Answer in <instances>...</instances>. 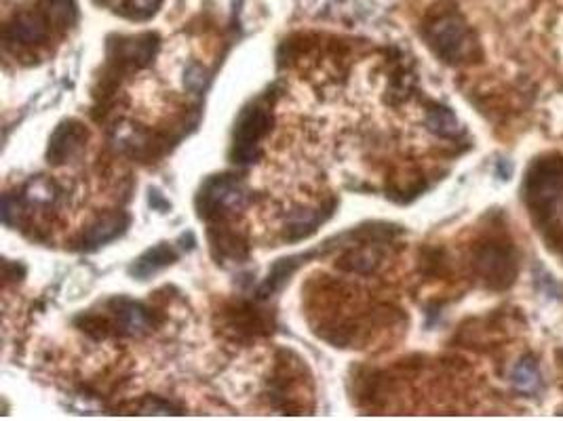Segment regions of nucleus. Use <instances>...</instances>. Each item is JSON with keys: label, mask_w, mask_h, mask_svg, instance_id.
<instances>
[{"label": "nucleus", "mask_w": 563, "mask_h": 421, "mask_svg": "<svg viewBox=\"0 0 563 421\" xmlns=\"http://www.w3.org/2000/svg\"><path fill=\"white\" fill-rule=\"evenodd\" d=\"M169 411H173V407L167 403H161V400H148L144 407V413H154V415H165Z\"/></svg>", "instance_id": "obj_18"}, {"label": "nucleus", "mask_w": 563, "mask_h": 421, "mask_svg": "<svg viewBox=\"0 0 563 421\" xmlns=\"http://www.w3.org/2000/svg\"><path fill=\"white\" fill-rule=\"evenodd\" d=\"M28 198H30V200H36V203L49 205L51 200L55 198V194H53V184L45 182V179H38V182H34V184L30 186Z\"/></svg>", "instance_id": "obj_16"}, {"label": "nucleus", "mask_w": 563, "mask_h": 421, "mask_svg": "<svg viewBox=\"0 0 563 421\" xmlns=\"http://www.w3.org/2000/svg\"><path fill=\"white\" fill-rule=\"evenodd\" d=\"M129 226V217L119 213V215H110V217H104L100 219V222L93 224L85 236H83V247L85 249H97V247H102L106 243H110V240L114 238H119Z\"/></svg>", "instance_id": "obj_9"}, {"label": "nucleus", "mask_w": 563, "mask_h": 421, "mask_svg": "<svg viewBox=\"0 0 563 421\" xmlns=\"http://www.w3.org/2000/svg\"><path fill=\"white\" fill-rule=\"evenodd\" d=\"M207 83V70L201 64H190L184 76V85L190 93H199Z\"/></svg>", "instance_id": "obj_15"}, {"label": "nucleus", "mask_w": 563, "mask_h": 421, "mask_svg": "<svg viewBox=\"0 0 563 421\" xmlns=\"http://www.w3.org/2000/svg\"><path fill=\"white\" fill-rule=\"evenodd\" d=\"M116 316H119V323L121 327L135 335V333H144L150 325V316H148V310L142 306V304H135V302H127V299H123V302H119V310H116Z\"/></svg>", "instance_id": "obj_12"}, {"label": "nucleus", "mask_w": 563, "mask_h": 421, "mask_svg": "<svg viewBox=\"0 0 563 421\" xmlns=\"http://www.w3.org/2000/svg\"><path fill=\"white\" fill-rule=\"evenodd\" d=\"M513 379V386L523 392V394H538L542 388V379H540V371L536 360L532 356L521 358L519 363L513 367L511 373Z\"/></svg>", "instance_id": "obj_11"}, {"label": "nucleus", "mask_w": 563, "mask_h": 421, "mask_svg": "<svg viewBox=\"0 0 563 421\" xmlns=\"http://www.w3.org/2000/svg\"><path fill=\"white\" fill-rule=\"evenodd\" d=\"M424 38L435 55L450 66L469 64L477 57V38L464 17L454 9L433 15L424 26Z\"/></svg>", "instance_id": "obj_2"}, {"label": "nucleus", "mask_w": 563, "mask_h": 421, "mask_svg": "<svg viewBox=\"0 0 563 421\" xmlns=\"http://www.w3.org/2000/svg\"><path fill=\"white\" fill-rule=\"evenodd\" d=\"M176 257H178L176 251H173L167 243H161V245H157V247L148 249V251L138 259V262H135V264L131 266V274H133L135 278L144 280V278L152 276L154 272H159L161 268H165V266L176 262Z\"/></svg>", "instance_id": "obj_10"}, {"label": "nucleus", "mask_w": 563, "mask_h": 421, "mask_svg": "<svg viewBox=\"0 0 563 421\" xmlns=\"http://www.w3.org/2000/svg\"><path fill=\"white\" fill-rule=\"evenodd\" d=\"M526 203L536 228L555 253H563V156L536 158L523 179Z\"/></svg>", "instance_id": "obj_1"}, {"label": "nucleus", "mask_w": 563, "mask_h": 421, "mask_svg": "<svg viewBox=\"0 0 563 421\" xmlns=\"http://www.w3.org/2000/svg\"><path fill=\"white\" fill-rule=\"evenodd\" d=\"M154 51H157V36L154 34L123 38L119 43V53H116V59H121L123 64H129L133 68H142L150 62Z\"/></svg>", "instance_id": "obj_8"}, {"label": "nucleus", "mask_w": 563, "mask_h": 421, "mask_svg": "<svg viewBox=\"0 0 563 421\" xmlns=\"http://www.w3.org/2000/svg\"><path fill=\"white\" fill-rule=\"evenodd\" d=\"M159 5H161V0H129L127 9H129V13L133 17L146 19V17H150L154 11L159 9Z\"/></svg>", "instance_id": "obj_17"}, {"label": "nucleus", "mask_w": 563, "mask_h": 421, "mask_svg": "<svg viewBox=\"0 0 563 421\" xmlns=\"http://www.w3.org/2000/svg\"><path fill=\"white\" fill-rule=\"evenodd\" d=\"M426 127H429V131H433L435 135L448 137V139L456 137L460 133V123H458L456 114L450 108H443V106L429 110V114H426Z\"/></svg>", "instance_id": "obj_13"}, {"label": "nucleus", "mask_w": 563, "mask_h": 421, "mask_svg": "<svg viewBox=\"0 0 563 421\" xmlns=\"http://www.w3.org/2000/svg\"><path fill=\"white\" fill-rule=\"evenodd\" d=\"M477 272L492 289H507L517 274V259L511 245L488 243L477 251Z\"/></svg>", "instance_id": "obj_4"}, {"label": "nucleus", "mask_w": 563, "mask_h": 421, "mask_svg": "<svg viewBox=\"0 0 563 421\" xmlns=\"http://www.w3.org/2000/svg\"><path fill=\"white\" fill-rule=\"evenodd\" d=\"M270 129V114L260 108H247L235 127V144H232V160L239 165L254 163L260 154V139Z\"/></svg>", "instance_id": "obj_3"}, {"label": "nucleus", "mask_w": 563, "mask_h": 421, "mask_svg": "<svg viewBox=\"0 0 563 421\" xmlns=\"http://www.w3.org/2000/svg\"><path fill=\"white\" fill-rule=\"evenodd\" d=\"M47 24L49 19L41 13H19L7 26L5 36L15 45H36L47 38Z\"/></svg>", "instance_id": "obj_7"}, {"label": "nucleus", "mask_w": 563, "mask_h": 421, "mask_svg": "<svg viewBox=\"0 0 563 421\" xmlns=\"http://www.w3.org/2000/svg\"><path fill=\"white\" fill-rule=\"evenodd\" d=\"M245 198V192L237 179H232L228 175L224 177H213L201 188L197 207L201 217H218L228 211H235L241 207Z\"/></svg>", "instance_id": "obj_5"}, {"label": "nucleus", "mask_w": 563, "mask_h": 421, "mask_svg": "<svg viewBox=\"0 0 563 421\" xmlns=\"http://www.w3.org/2000/svg\"><path fill=\"white\" fill-rule=\"evenodd\" d=\"M85 139H87V131L81 123H76V120H64L49 139V150H47L49 163L51 165L68 163L74 154L81 152V148L85 146Z\"/></svg>", "instance_id": "obj_6"}, {"label": "nucleus", "mask_w": 563, "mask_h": 421, "mask_svg": "<svg viewBox=\"0 0 563 421\" xmlns=\"http://www.w3.org/2000/svg\"><path fill=\"white\" fill-rule=\"evenodd\" d=\"M45 17L57 28H70L76 22L74 0H43Z\"/></svg>", "instance_id": "obj_14"}]
</instances>
